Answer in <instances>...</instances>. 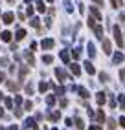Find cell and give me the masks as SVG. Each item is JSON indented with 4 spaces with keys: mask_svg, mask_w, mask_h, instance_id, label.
I'll list each match as a JSON object with an SVG mask.
<instances>
[{
    "mask_svg": "<svg viewBox=\"0 0 125 130\" xmlns=\"http://www.w3.org/2000/svg\"><path fill=\"white\" fill-rule=\"evenodd\" d=\"M114 37H116V42H118V46L123 48V37H121V29L118 28V26L114 28Z\"/></svg>",
    "mask_w": 125,
    "mask_h": 130,
    "instance_id": "cell-1",
    "label": "cell"
},
{
    "mask_svg": "<svg viewBox=\"0 0 125 130\" xmlns=\"http://www.w3.org/2000/svg\"><path fill=\"white\" fill-rule=\"evenodd\" d=\"M41 46H42L44 50H50V48H53V40H52V39H46V40L41 42Z\"/></svg>",
    "mask_w": 125,
    "mask_h": 130,
    "instance_id": "cell-2",
    "label": "cell"
},
{
    "mask_svg": "<svg viewBox=\"0 0 125 130\" xmlns=\"http://www.w3.org/2000/svg\"><path fill=\"white\" fill-rule=\"evenodd\" d=\"M101 40H103V51H105L107 55H109L110 51H112V50H110V42L107 40V39H101Z\"/></svg>",
    "mask_w": 125,
    "mask_h": 130,
    "instance_id": "cell-3",
    "label": "cell"
},
{
    "mask_svg": "<svg viewBox=\"0 0 125 130\" xmlns=\"http://www.w3.org/2000/svg\"><path fill=\"white\" fill-rule=\"evenodd\" d=\"M59 57H61V60H62L65 64H68V60H70V57H68V51H65V50H62L61 53H59Z\"/></svg>",
    "mask_w": 125,
    "mask_h": 130,
    "instance_id": "cell-4",
    "label": "cell"
},
{
    "mask_svg": "<svg viewBox=\"0 0 125 130\" xmlns=\"http://www.w3.org/2000/svg\"><path fill=\"white\" fill-rule=\"evenodd\" d=\"M55 75L59 77V81H65V79H66V73H65V70H61V68H57V70H55Z\"/></svg>",
    "mask_w": 125,
    "mask_h": 130,
    "instance_id": "cell-5",
    "label": "cell"
},
{
    "mask_svg": "<svg viewBox=\"0 0 125 130\" xmlns=\"http://www.w3.org/2000/svg\"><path fill=\"white\" fill-rule=\"evenodd\" d=\"M26 126H28V128H33V130H39V126L35 125L33 119H26Z\"/></svg>",
    "mask_w": 125,
    "mask_h": 130,
    "instance_id": "cell-6",
    "label": "cell"
},
{
    "mask_svg": "<svg viewBox=\"0 0 125 130\" xmlns=\"http://www.w3.org/2000/svg\"><path fill=\"white\" fill-rule=\"evenodd\" d=\"M94 29H96V37L103 39V28H101V26H94Z\"/></svg>",
    "mask_w": 125,
    "mask_h": 130,
    "instance_id": "cell-7",
    "label": "cell"
},
{
    "mask_svg": "<svg viewBox=\"0 0 125 130\" xmlns=\"http://www.w3.org/2000/svg\"><path fill=\"white\" fill-rule=\"evenodd\" d=\"M70 70H72L74 75H79V73H81V68H79L77 64H70Z\"/></svg>",
    "mask_w": 125,
    "mask_h": 130,
    "instance_id": "cell-8",
    "label": "cell"
},
{
    "mask_svg": "<svg viewBox=\"0 0 125 130\" xmlns=\"http://www.w3.org/2000/svg\"><path fill=\"white\" fill-rule=\"evenodd\" d=\"M85 70H86L88 73H90V75H92V73H96V70H94V66H92L90 62H88V60H86V62H85Z\"/></svg>",
    "mask_w": 125,
    "mask_h": 130,
    "instance_id": "cell-9",
    "label": "cell"
},
{
    "mask_svg": "<svg viewBox=\"0 0 125 130\" xmlns=\"http://www.w3.org/2000/svg\"><path fill=\"white\" fill-rule=\"evenodd\" d=\"M90 11H92V15L96 17V20H101V15H99V11H97L94 6H90Z\"/></svg>",
    "mask_w": 125,
    "mask_h": 130,
    "instance_id": "cell-10",
    "label": "cell"
},
{
    "mask_svg": "<svg viewBox=\"0 0 125 130\" xmlns=\"http://www.w3.org/2000/svg\"><path fill=\"white\" fill-rule=\"evenodd\" d=\"M4 22H6V24H11V22H13V13H6V15H4Z\"/></svg>",
    "mask_w": 125,
    "mask_h": 130,
    "instance_id": "cell-11",
    "label": "cell"
},
{
    "mask_svg": "<svg viewBox=\"0 0 125 130\" xmlns=\"http://www.w3.org/2000/svg\"><path fill=\"white\" fill-rule=\"evenodd\" d=\"M2 40L9 42V40H11V33H9V31H2Z\"/></svg>",
    "mask_w": 125,
    "mask_h": 130,
    "instance_id": "cell-12",
    "label": "cell"
},
{
    "mask_svg": "<svg viewBox=\"0 0 125 130\" xmlns=\"http://www.w3.org/2000/svg\"><path fill=\"white\" fill-rule=\"evenodd\" d=\"M37 9H39L41 13H44V9H46V6H44L42 0H37Z\"/></svg>",
    "mask_w": 125,
    "mask_h": 130,
    "instance_id": "cell-13",
    "label": "cell"
},
{
    "mask_svg": "<svg viewBox=\"0 0 125 130\" xmlns=\"http://www.w3.org/2000/svg\"><path fill=\"white\" fill-rule=\"evenodd\" d=\"M76 126H77V130H83V128H85L83 119H79V117H77V119H76Z\"/></svg>",
    "mask_w": 125,
    "mask_h": 130,
    "instance_id": "cell-14",
    "label": "cell"
},
{
    "mask_svg": "<svg viewBox=\"0 0 125 130\" xmlns=\"http://www.w3.org/2000/svg\"><path fill=\"white\" fill-rule=\"evenodd\" d=\"M26 37V31L24 29H19V31H17V40H22Z\"/></svg>",
    "mask_w": 125,
    "mask_h": 130,
    "instance_id": "cell-15",
    "label": "cell"
},
{
    "mask_svg": "<svg viewBox=\"0 0 125 130\" xmlns=\"http://www.w3.org/2000/svg\"><path fill=\"white\" fill-rule=\"evenodd\" d=\"M121 60H123V53H116V55H114V62H116V64H120Z\"/></svg>",
    "mask_w": 125,
    "mask_h": 130,
    "instance_id": "cell-16",
    "label": "cell"
},
{
    "mask_svg": "<svg viewBox=\"0 0 125 130\" xmlns=\"http://www.w3.org/2000/svg\"><path fill=\"white\" fill-rule=\"evenodd\" d=\"M88 55H90V57H94V55H96V51H94V44H92V42H88Z\"/></svg>",
    "mask_w": 125,
    "mask_h": 130,
    "instance_id": "cell-17",
    "label": "cell"
},
{
    "mask_svg": "<svg viewBox=\"0 0 125 130\" xmlns=\"http://www.w3.org/2000/svg\"><path fill=\"white\" fill-rule=\"evenodd\" d=\"M79 90V95H81V97H88V90L86 88H77Z\"/></svg>",
    "mask_w": 125,
    "mask_h": 130,
    "instance_id": "cell-18",
    "label": "cell"
},
{
    "mask_svg": "<svg viewBox=\"0 0 125 130\" xmlns=\"http://www.w3.org/2000/svg\"><path fill=\"white\" fill-rule=\"evenodd\" d=\"M52 60H53V57H52V55H44V57H42V62H46V64H50Z\"/></svg>",
    "mask_w": 125,
    "mask_h": 130,
    "instance_id": "cell-19",
    "label": "cell"
},
{
    "mask_svg": "<svg viewBox=\"0 0 125 130\" xmlns=\"http://www.w3.org/2000/svg\"><path fill=\"white\" fill-rule=\"evenodd\" d=\"M105 103V93H99L97 95V105H103Z\"/></svg>",
    "mask_w": 125,
    "mask_h": 130,
    "instance_id": "cell-20",
    "label": "cell"
},
{
    "mask_svg": "<svg viewBox=\"0 0 125 130\" xmlns=\"http://www.w3.org/2000/svg\"><path fill=\"white\" fill-rule=\"evenodd\" d=\"M39 90H41V92L44 93V92L48 90V84H46V83H41V84H39Z\"/></svg>",
    "mask_w": 125,
    "mask_h": 130,
    "instance_id": "cell-21",
    "label": "cell"
},
{
    "mask_svg": "<svg viewBox=\"0 0 125 130\" xmlns=\"http://www.w3.org/2000/svg\"><path fill=\"white\" fill-rule=\"evenodd\" d=\"M46 103H48V105L52 106L53 103H55V97H53V95H48V97H46Z\"/></svg>",
    "mask_w": 125,
    "mask_h": 130,
    "instance_id": "cell-22",
    "label": "cell"
},
{
    "mask_svg": "<svg viewBox=\"0 0 125 130\" xmlns=\"http://www.w3.org/2000/svg\"><path fill=\"white\" fill-rule=\"evenodd\" d=\"M114 123H116L114 119H110V121H109V130H114V128H116V125H114Z\"/></svg>",
    "mask_w": 125,
    "mask_h": 130,
    "instance_id": "cell-23",
    "label": "cell"
},
{
    "mask_svg": "<svg viewBox=\"0 0 125 130\" xmlns=\"http://www.w3.org/2000/svg\"><path fill=\"white\" fill-rule=\"evenodd\" d=\"M59 117H61V114H59V112H53V114H52V119H53V121H57Z\"/></svg>",
    "mask_w": 125,
    "mask_h": 130,
    "instance_id": "cell-24",
    "label": "cell"
},
{
    "mask_svg": "<svg viewBox=\"0 0 125 130\" xmlns=\"http://www.w3.org/2000/svg\"><path fill=\"white\" fill-rule=\"evenodd\" d=\"M105 119V116H103V110H99L97 112V121H103Z\"/></svg>",
    "mask_w": 125,
    "mask_h": 130,
    "instance_id": "cell-25",
    "label": "cell"
},
{
    "mask_svg": "<svg viewBox=\"0 0 125 130\" xmlns=\"http://www.w3.org/2000/svg\"><path fill=\"white\" fill-rule=\"evenodd\" d=\"M30 24H31V26H35V28H37V26H39V19H31V20H30Z\"/></svg>",
    "mask_w": 125,
    "mask_h": 130,
    "instance_id": "cell-26",
    "label": "cell"
},
{
    "mask_svg": "<svg viewBox=\"0 0 125 130\" xmlns=\"http://www.w3.org/2000/svg\"><path fill=\"white\" fill-rule=\"evenodd\" d=\"M72 55H74V59H79V55H81V50H76Z\"/></svg>",
    "mask_w": 125,
    "mask_h": 130,
    "instance_id": "cell-27",
    "label": "cell"
},
{
    "mask_svg": "<svg viewBox=\"0 0 125 130\" xmlns=\"http://www.w3.org/2000/svg\"><path fill=\"white\" fill-rule=\"evenodd\" d=\"M15 103H17V105H20V103H22V97H20V95H15Z\"/></svg>",
    "mask_w": 125,
    "mask_h": 130,
    "instance_id": "cell-28",
    "label": "cell"
},
{
    "mask_svg": "<svg viewBox=\"0 0 125 130\" xmlns=\"http://www.w3.org/2000/svg\"><path fill=\"white\" fill-rule=\"evenodd\" d=\"M6 106L11 108V106H13V101H11V99H6Z\"/></svg>",
    "mask_w": 125,
    "mask_h": 130,
    "instance_id": "cell-29",
    "label": "cell"
},
{
    "mask_svg": "<svg viewBox=\"0 0 125 130\" xmlns=\"http://www.w3.org/2000/svg\"><path fill=\"white\" fill-rule=\"evenodd\" d=\"M110 4H112V7H118L121 2H118V0H110Z\"/></svg>",
    "mask_w": 125,
    "mask_h": 130,
    "instance_id": "cell-30",
    "label": "cell"
},
{
    "mask_svg": "<svg viewBox=\"0 0 125 130\" xmlns=\"http://www.w3.org/2000/svg\"><path fill=\"white\" fill-rule=\"evenodd\" d=\"M88 130H99V126H90Z\"/></svg>",
    "mask_w": 125,
    "mask_h": 130,
    "instance_id": "cell-31",
    "label": "cell"
},
{
    "mask_svg": "<svg viewBox=\"0 0 125 130\" xmlns=\"http://www.w3.org/2000/svg\"><path fill=\"white\" fill-rule=\"evenodd\" d=\"M2 81H4V73H2V72H0V83H2Z\"/></svg>",
    "mask_w": 125,
    "mask_h": 130,
    "instance_id": "cell-32",
    "label": "cell"
},
{
    "mask_svg": "<svg viewBox=\"0 0 125 130\" xmlns=\"http://www.w3.org/2000/svg\"><path fill=\"white\" fill-rule=\"evenodd\" d=\"M9 130H19V128H17V125H13V126H9Z\"/></svg>",
    "mask_w": 125,
    "mask_h": 130,
    "instance_id": "cell-33",
    "label": "cell"
},
{
    "mask_svg": "<svg viewBox=\"0 0 125 130\" xmlns=\"http://www.w3.org/2000/svg\"><path fill=\"white\" fill-rule=\"evenodd\" d=\"M96 2H97V4H103V0H96Z\"/></svg>",
    "mask_w": 125,
    "mask_h": 130,
    "instance_id": "cell-34",
    "label": "cell"
},
{
    "mask_svg": "<svg viewBox=\"0 0 125 130\" xmlns=\"http://www.w3.org/2000/svg\"><path fill=\"white\" fill-rule=\"evenodd\" d=\"M24 2H26V4H30V2H31V0H24Z\"/></svg>",
    "mask_w": 125,
    "mask_h": 130,
    "instance_id": "cell-35",
    "label": "cell"
},
{
    "mask_svg": "<svg viewBox=\"0 0 125 130\" xmlns=\"http://www.w3.org/2000/svg\"><path fill=\"white\" fill-rule=\"evenodd\" d=\"M0 99H2V93H0Z\"/></svg>",
    "mask_w": 125,
    "mask_h": 130,
    "instance_id": "cell-36",
    "label": "cell"
}]
</instances>
